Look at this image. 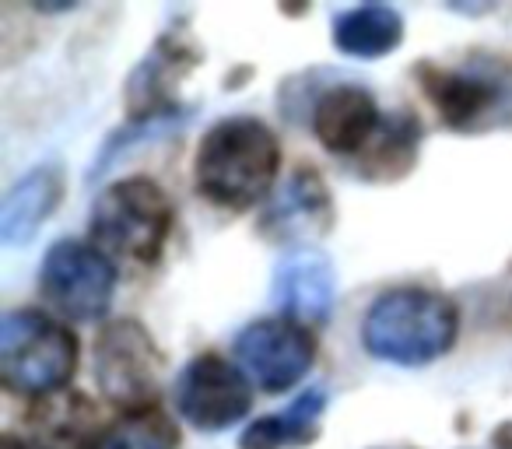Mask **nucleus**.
Instances as JSON below:
<instances>
[{
  "mask_svg": "<svg viewBox=\"0 0 512 449\" xmlns=\"http://www.w3.org/2000/svg\"><path fill=\"white\" fill-rule=\"evenodd\" d=\"M281 165V148L271 127L253 116H232L211 127L193 162V183L211 204L249 207L271 190Z\"/></svg>",
  "mask_w": 512,
  "mask_h": 449,
  "instance_id": "1",
  "label": "nucleus"
},
{
  "mask_svg": "<svg viewBox=\"0 0 512 449\" xmlns=\"http://www.w3.org/2000/svg\"><path fill=\"white\" fill-rule=\"evenodd\" d=\"M456 337V309L435 292L397 288L372 306L362 341L383 362L425 365L449 351Z\"/></svg>",
  "mask_w": 512,
  "mask_h": 449,
  "instance_id": "2",
  "label": "nucleus"
},
{
  "mask_svg": "<svg viewBox=\"0 0 512 449\" xmlns=\"http://www.w3.org/2000/svg\"><path fill=\"white\" fill-rule=\"evenodd\" d=\"M428 99L456 130L512 127V64L474 57L460 67H418Z\"/></svg>",
  "mask_w": 512,
  "mask_h": 449,
  "instance_id": "3",
  "label": "nucleus"
},
{
  "mask_svg": "<svg viewBox=\"0 0 512 449\" xmlns=\"http://www.w3.org/2000/svg\"><path fill=\"white\" fill-rule=\"evenodd\" d=\"M78 362L71 330L43 313H8L0 320V376L11 393H57Z\"/></svg>",
  "mask_w": 512,
  "mask_h": 449,
  "instance_id": "4",
  "label": "nucleus"
},
{
  "mask_svg": "<svg viewBox=\"0 0 512 449\" xmlns=\"http://www.w3.org/2000/svg\"><path fill=\"white\" fill-rule=\"evenodd\" d=\"M172 229V207L151 179H120L92 211V236L102 250L130 260H155Z\"/></svg>",
  "mask_w": 512,
  "mask_h": 449,
  "instance_id": "5",
  "label": "nucleus"
},
{
  "mask_svg": "<svg viewBox=\"0 0 512 449\" xmlns=\"http://www.w3.org/2000/svg\"><path fill=\"white\" fill-rule=\"evenodd\" d=\"M162 355L148 330L134 320H116L95 341V379L102 393L120 407H137L155 397Z\"/></svg>",
  "mask_w": 512,
  "mask_h": 449,
  "instance_id": "6",
  "label": "nucleus"
},
{
  "mask_svg": "<svg viewBox=\"0 0 512 449\" xmlns=\"http://www.w3.org/2000/svg\"><path fill=\"white\" fill-rule=\"evenodd\" d=\"M43 295L71 320H95L109 309L116 271L102 253L81 243H57L43 264Z\"/></svg>",
  "mask_w": 512,
  "mask_h": 449,
  "instance_id": "7",
  "label": "nucleus"
},
{
  "mask_svg": "<svg viewBox=\"0 0 512 449\" xmlns=\"http://www.w3.org/2000/svg\"><path fill=\"white\" fill-rule=\"evenodd\" d=\"M235 358L260 390L295 386L313 362V337L292 320H260L235 337Z\"/></svg>",
  "mask_w": 512,
  "mask_h": 449,
  "instance_id": "8",
  "label": "nucleus"
},
{
  "mask_svg": "<svg viewBox=\"0 0 512 449\" xmlns=\"http://www.w3.org/2000/svg\"><path fill=\"white\" fill-rule=\"evenodd\" d=\"M176 400L186 421L214 432V428H228L232 421L246 418L253 393L235 365H228L218 355H200L179 376Z\"/></svg>",
  "mask_w": 512,
  "mask_h": 449,
  "instance_id": "9",
  "label": "nucleus"
},
{
  "mask_svg": "<svg viewBox=\"0 0 512 449\" xmlns=\"http://www.w3.org/2000/svg\"><path fill=\"white\" fill-rule=\"evenodd\" d=\"M330 221H334V207H330L327 186L316 172L302 169L271 200L260 218V229L274 243H309L330 229Z\"/></svg>",
  "mask_w": 512,
  "mask_h": 449,
  "instance_id": "10",
  "label": "nucleus"
},
{
  "mask_svg": "<svg viewBox=\"0 0 512 449\" xmlns=\"http://www.w3.org/2000/svg\"><path fill=\"white\" fill-rule=\"evenodd\" d=\"M274 302L288 320L323 323L334 309V267L320 253H292L274 281Z\"/></svg>",
  "mask_w": 512,
  "mask_h": 449,
  "instance_id": "11",
  "label": "nucleus"
},
{
  "mask_svg": "<svg viewBox=\"0 0 512 449\" xmlns=\"http://www.w3.org/2000/svg\"><path fill=\"white\" fill-rule=\"evenodd\" d=\"M316 137L323 141L327 151H337V155H351V151L365 148L372 141L379 127V113L376 102L365 88L344 85L334 88L320 99L313 116Z\"/></svg>",
  "mask_w": 512,
  "mask_h": 449,
  "instance_id": "12",
  "label": "nucleus"
},
{
  "mask_svg": "<svg viewBox=\"0 0 512 449\" xmlns=\"http://www.w3.org/2000/svg\"><path fill=\"white\" fill-rule=\"evenodd\" d=\"M29 428L46 449H92L99 411L85 393L57 390L32 404Z\"/></svg>",
  "mask_w": 512,
  "mask_h": 449,
  "instance_id": "13",
  "label": "nucleus"
},
{
  "mask_svg": "<svg viewBox=\"0 0 512 449\" xmlns=\"http://www.w3.org/2000/svg\"><path fill=\"white\" fill-rule=\"evenodd\" d=\"M327 407V393L320 386L306 390L295 400L288 411L281 414H267V418L253 421V425L242 432L239 446L242 449H285V446H306L316 435L320 425V414Z\"/></svg>",
  "mask_w": 512,
  "mask_h": 449,
  "instance_id": "14",
  "label": "nucleus"
},
{
  "mask_svg": "<svg viewBox=\"0 0 512 449\" xmlns=\"http://www.w3.org/2000/svg\"><path fill=\"white\" fill-rule=\"evenodd\" d=\"M193 50H186L179 39H169L165 36L155 50L148 53L141 67L134 71L130 78V88H127V102L137 116H155V109H162L169 102V92H172V81L193 64Z\"/></svg>",
  "mask_w": 512,
  "mask_h": 449,
  "instance_id": "15",
  "label": "nucleus"
},
{
  "mask_svg": "<svg viewBox=\"0 0 512 449\" xmlns=\"http://www.w3.org/2000/svg\"><path fill=\"white\" fill-rule=\"evenodd\" d=\"M60 200V172L39 169L25 176L15 190L4 197L0 211V239L4 243H25L39 229V221L57 207Z\"/></svg>",
  "mask_w": 512,
  "mask_h": 449,
  "instance_id": "16",
  "label": "nucleus"
},
{
  "mask_svg": "<svg viewBox=\"0 0 512 449\" xmlns=\"http://www.w3.org/2000/svg\"><path fill=\"white\" fill-rule=\"evenodd\" d=\"M334 43L351 57H379L400 43V15L393 8H355L337 18Z\"/></svg>",
  "mask_w": 512,
  "mask_h": 449,
  "instance_id": "17",
  "label": "nucleus"
},
{
  "mask_svg": "<svg viewBox=\"0 0 512 449\" xmlns=\"http://www.w3.org/2000/svg\"><path fill=\"white\" fill-rule=\"evenodd\" d=\"M418 137H421L418 123L404 109L379 120L376 134L369 141V162H365L362 172H369V176H400V172H407V165L414 162Z\"/></svg>",
  "mask_w": 512,
  "mask_h": 449,
  "instance_id": "18",
  "label": "nucleus"
},
{
  "mask_svg": "<svg viewBox=\"0 0 512 449\" xmlns=\"http://www.w3.org/2000/svg\"><path fill=\"white\" fill-rule=\"evenodd\" d=\"M179 435L172 421L158 411H141L120 421L95 449H176Z\"/></svg>",
  "mask_w": 512,
  "mask_h": 449,
  "instance_id": "19",
  "label": "nucleus"
},
{
  "mask_svg": "<svg viewBox=\"0 0 512 449\" xmlns=\"http://www.w3.org/2000/svg\"><path fill=\"white\" fill-rule=\"evenodd\" d=\"M495 446L498 449H512V425L498 428V432H495Z\"/></svg>",
  "mask_w": 512,
  "mask_h": 449,
  "instance_id": "20",
  "label": "nucleus"
},
{
  "mask_svg": "<svg viewBox=\"0 0 512 449\" xmlns=\"http://www.w3.org/2000/svg\"><path fill=\"white\" fill-rule=\"evenodd\" d=\"M0 449H39V446H32V442L15 439V435H4V442H0Z\"/></svg>",
  "mask_w": 512,
  "mask_h": 449,
  "instance_id": "21",
  "label": "nucleus"
}]
</instances>
